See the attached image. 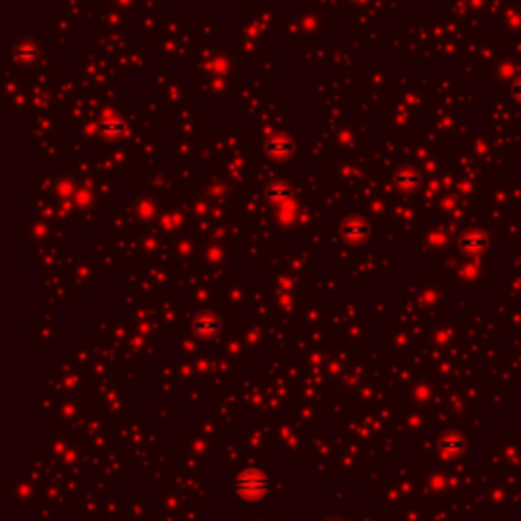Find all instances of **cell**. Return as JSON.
I'll use <instances>...</instances> for the list:
<instances>
[{
  "mask_svg": "<svg viewBox=\"0 0 521 521\" xmlns=\"http://www.w3.org/2000/svg\"><path fill=\"white\" fill-rule=\"evenodd\" d=\"M511 96H513L515 100H520V102H521V79L517 82V84H515V86H513V90H511Z\"/></svg>",
  "mask_w": 521,
  "mask_h": 521,
  "instance_id": "obj_1",
  "label": "cell"
}]
</instances>
